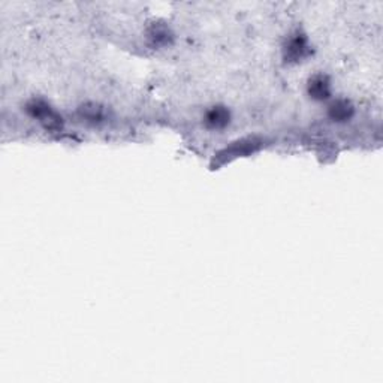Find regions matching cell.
Listing matches in <instances>:
<instances>
[{
  "label": "cell",
  "mask_w": 383,
  "mask_h": 383,
  "mask_svg": "<svg viewBox=\"0 0 383 383\" xmlns=\"http://www.w3.org/2000/svg\"><path fill=\"white\" fill-rule=\"evenodd\" d=\"M81 115L86 122H90L93 125H99L103 117H105V113L102 108L96 107V105H90V107H86V108H81Z\"/></svg>",
  "instance_id": "obj_7"
},
{
  "label": "cell",
  "mask_w": 383,
  "mask_h": 383,
  "mask_svg": "<svg viewBox=\"0 0 383 383\" xmlns=\"http://www.w3.org/2000/svg\"><path fill=\"white\" fill-rule=\"evenodd\" d=\"M147 39L154 48H166L174 41V33L165 23H154L147 30Z\"/></svg>",
  "instance_id": "obj_6"
},
{
  "label": "cell",
  "mask_w": 383,
  "mask_h": 383,
  "mask_svg": "<svg viewBox=\"0 0 383 383\" xmlns=\"http://www.w3.org/2000/svg\"><path fill=\"white\" fill-rule=\"evenodd\" d=\"M232 123V113L227 105L216 103L204 111L202 125L210 132H223Z\"/></svg>",
  "instance_id": "obj_3"
},
{
  "label": "cell",
  "mask_w": 383,
  "mask_h": 383,
  "mask_svg": "<svg viewBox=\"0 0 383 383\" xmlns=\"http://www.w3.org/2000/svg\"><path fill=\"white\" fill-rule=\"evenodd\" d=\"M307 96L314 102H326L333 98V83L325 74H314L309 78Z\"/></svg>",
  "instance_id": "obj_4"
},
{
  "label": "cell",
  "mask_w": 383,
  "mask_h": 383,
  "mask_svg": "<svg viewBox=\"0 0 383 383\" xmlns=\"http://www.w3.org/2000/svg\"><path fill=\"white\" fill-rule=\"evenodd\" d=\"M25 113L33 120H38L47 130H60L63 126L62 115L51 108V105L41 98H33L25 103Z\"/></svg>",
  "instance_id": "obj_1"
},
{
  "label": "cell",
  "mask_w": 383,
  "mask_h": 383,
  "mask_svg": "<svg viewBox=\"0 0 383 383\" xmlns=\"http://www.w3.org/2000/svg\"><path fill=\"white\" fill-rule=\"evenodd\" d=\"M355 113H356L355 105L349 99H343V98L331 101V103L328 105V110H326L329 120L337 125L349 123L355 117Z\"/></svg>",
  "instance_id": "obj_5"
},
{
  "label": "cell",
  "mask_w": 383,
  "mask_h": 383,
  "mask_svg": "<svg viewBox=\"0 0 383 383\" xmlns=\"http://www.w3.org/2000/svg\"><path fill=\"white\" fill-rule=\"evenodd\" d=\"M283 60L289 64H299L311 56V45L309 36L299 29L289 33L283 44Z\"/></svg>",
  "instance_id": "obj_2"
}]
</instances>
